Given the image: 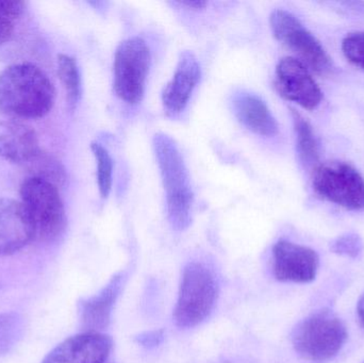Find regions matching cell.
<instances>
[{
    "instance_id": "obj_14",
    "label": "cell",
    "mask_w": 364,
    "mask_h": 363,
    "mask_svg": "<svg viewBox=\"0 0 364 363\" xmlns=\"http://www.w3.org/2000/svg\"><path fill=\"white\" fill-rule=\"evenodd\" d=\"M125 279V273L115 275L100 293L83 300L79 304L80 321L83 327L87 328V332H100L109 325Z\"/></svg>"
},
{
    "instance_id": "obj_13",
    "label": "cell",
    "mask_w": 364,
    "mask_h": 363,
    "mask_svg": "<svg viewBox=\"0 0 364 363\" xmlns=\"http://www.w3.org/2000/svg\"><path fill=\"white\" fill-rule=\"evenodd\" d=\"M200 79V66L194 53L184 51L179 58L172 81L162 94L164 110L170 117L181 114Z\"/></svg>"
},
{
    "instance_id": "obj_5",
    "label": "cell",
    "mask_w": 364,
    "mask_h": 363,
    "mask_svg": "<svg viewBox=\"0 0 364 363\" xmlns=\"http://www.w3.org/2000/svg\"><path fill=\"white\" fill-rule=\"evenodd\" d=\"M19 193L33 222L36 237L46 241L59 238L66 227V215L57 185L29 177L21 183Z\"/></svg>"
},
{
    "instance_id": "obj_23",
    "label": "cell",
    "mask_w": 364,
    "mask_h": 363,
    "mask_svg": "<svg viewBox=\"0 0 364 363\" xmlns=\"http://www.w3.org/2000/svg\"><path fill=\"white\" fill-rule=\"evenodd\" d=\"M363 249V242L356 234H346L333 241L331 251L344 257L356 258Z\"/></svg>"
},
{
    "instance_id": "obj_25",
    "label": "cell",
    "mask_w": 364,
    "mask_h": 363,
    "mask_svg": "<svg viewBox=\"0 0 364 363\" xmlns=\"http://www.w3.org/2000/svg\"><path fill=\"white\" fill-rule=\"evenodd\" d=\"M139 343L145 347H158L160 343L164 340V332L161 330L158 332H145V334L141 335L136 338Z\"/></svg>"
},
{
    "instance_id": "obj_9",
    "label": "cell",
    "mask_w": 364,
    "mask_h": 363,
    "mask_svg": "<svg viewBox=\"0 0 364 363\" xmlns=\"http://www.w3.org/2000/svg\"><path fill=\"white\" fill-rule=\"evenodd\" d=\"M275 87L284 99L314 110L322 102L323 93L307 66L292 57L282 58L276 67Z\"/></svg>"
},
{
    "instance_id": "obj_8",
    "label": "cell",
    "mask_w": 364,
    "mask_h": 363,
    "mask_svg": "<svg viewBox=\"0 0 364 363\" xmlns=\"http://www.w3.org/2000/svg\"><path fill=\"white\" fill-rule=\"evenodd\" d=\"M272 31L280 42L294 51L307 67L318 74L331 70V59L316 36L286 10H275L269 17Z\"/></svg>"
},
{
    "instance_id": "obj_3",
    "label": "cell",
    "mask_w": 364,
    "mask_h": 363,
    "mask_svg": "<svg viewBox=\"0 0 364 363\" xmlns=\"http://www.w3.org/2000/svg\"><path fill=\"white\" fill-rule=\"evenodd\" d=\"M215 277L198 262L188 264L182 273L178 300L174 310L175 324L188 330L203 323L218 300Z\"/></svg>"
},
{
    "instance_id": "obj_10",
    "label": "cell",
    "mask_w": 364,
    "mask_h": 363,
    "mask_svg": "<svg viewBox=\"0 0 364 363\" xmlns=\"http://www.w3.org/2000/svg\"><path fill=\"white\" fill-rule=\"evenodd\" d=\"M318 254L312 249L280 240L273 247V273L279 281L308 283L318 273Z\"/></svg>"
},
{
    "instance_id": "obj_2",
    "label": "cell",
    "mask_w": 364,
    "mask_h": 363,
    "mask_svg": "<svg viewBox=\"0 0 364 363\" xmlns=\"http://www.w3.org/2000/svg\"><path fill=\"white\" fill-rule=\"evenodd\" d=\"M154 148L161 173L168 205V217L174 229H186L191 223L193 192L188 170L175 141L168 134H157Z\"/></svg>"
},
{
    "instance_id": "obj_26",
    "label": "cell",
    "mask_w": 364,
    "mask_h": 363,
    "mask_svg": "<svg viewBox=\"0 0 364 363\" xmlns=\"http://www.w3.org/2000/svg\"><path fill=\"white\" fill-rule=\"evenodd\" d=\"M14 32V23L6 17L0 16V46L12 38Z\"/></svg>"
},
{
    "instance_id": "obj_4",
    "label": "cell",
    "mask_w": 364,
    "mask_h": 363,
    "mask_svg": "<svg viewBox=\"0 0 364 363\" xmlns=\"http://www.w3.org/2000/svg\"><path fill=\"white\" fill-rule=\"evenodd\" d=\"M348 339L343 322L329 311H320L299 324L293 332L295 351L304 359L323 362L333 359Z\"/></svg>"
},
{
    "instance_id": "obj_16",
    "label": "cell",
    "mask_w": 364,
    "mask_h": 363,
    "mask_svg": "<svg viewBox=\"0 0 364 363\" xmlns=\"http://www.w3.org/2000/svg\"><path fill=\"white\" fill-rule=\"evenodd\" d=\"M237 119L250 131L262 136L277 134L278 124L267 104L254 94L242 93L233 99Z\"/></svg>"
},
{
    "instance_id": "obj_21",
    "label": "cell",
    "mask_w": 364,
    "mask_h": 363,
    "mask_svg": "<svg viewBox=\"0 0 364 363\" xmlns=\"http://www.w3.org/2000/svg\"><path fill=\"white\" fill-rule=\"evenodd\" d=\"M21 320L15 313L0 315V354L8 353L18 341Z\"/></svg>"
},
{
    "instance_id": "obj_18",
    "label": "cell",
    "mask_w": 364,
    "mask_h": 363,
    "mask_svg": "<svg viewBox=\"0 0 364 363\" xmlns=\"http://www.w3.org/2000/svg\"><path fill=\"white\" fill-rule=\"evenodd\" d=\"M292 117L299 157L304 163L312 166L318 160V144L316 134L307 119H304L296 111H292Z\"/></svg>"
},
{
    "instance_id": "obj_19",
    "label": "cell",
    "mask_w": 364,
    "mask_h": 363,
    "mask_svg": "<svg viewBox=\"0 0 364 363\" xmlns=\"http://www.w3.org/2000/svg\"><path fill=\"white\" fill-rule=\"evenodd\" d=\"M91 151L96 160L97 166V185L100 195L107 198L112 189L113 161L108 149L105 148L100 143L91 144Z\"/></svg>"
},
{
    "instance_id": "obj_7",
    "label": "cell",
    "mask_w": 364,
    "mask_h": 363,
    "mask_svg": "<svg viewBox=\"0 0 364 363\" xmlns=\"http://www.w3.org/2000/svg\"><path fill=\"white\" fill-rule=\"evenodd\" d=\"M321 197L348 210L364 209V178L346 162H327L316 166L312 178Z\"/></svg>"
},
{
    "instance_id": "obj_15",
    "label": "cell",
    "mask_w": 364,
    "mask_h": 363,
    "mask_svg": "<svg viewBox=\"0 0 364 363\" xmlns=\"http://www.w3.org/2000/svg\"><path fill=\"white\" fill-rule=\"evenodd\" d=\"M36 132L21 121H0V157L14 163L31 161L40 153Z\"/></svg>"
},
{
    "instance_id": "obj_1",
    "label": "cell",
    "mask_w": 364,
    "mask_h": 363,
    "mask_svg": "<svg viewBox=\"0 0 364 363\" xmlns=\"http://www.w3.org/2000/svg\"><path fill=\"white\" fill-rule=\"evenodd\" d=\"M53 82L38 66L14 64L0 72V111L21 119H40L55 104Z\"/></svg>"
},
{
    "instance_id": "obj_17",
    "label": "cell",
    "mask_w": 364,
    "mask_h": 363,
    "mask_svg": "<svg viewBox=\"0 0 364 363\" xmlns=\"http://www.w3.org/2000/svg\"><path fill=\"white\" fill-rule=\"evenodd\" d=\"M58 74L65 89L68 107L75 110L81 97V77L76 60L70 55H59Z\"/></svg>"
},
{
    "instance_id": "obj_11",
    "label": "cell",
    "mask_w": 364,
    "mask_h": 363,
    "mask_svg": "<svg viewBox=\"0 0 364 363\" xmlns=\"http://www.w3.org/2000/svg\"><path fill=\"white\" fill-rule=\"evenodd\" d=\"M112 350V340L107 335L85 332L60 343L42 363H105Z\"/></svg>"
},
{
    "instance_id": "obj_27",
    "label": "cell",
    "mask_w": 364,
    "mask_h": 363,
    "mask_svg": "<svg viewBox=\"0 0 364 363\" xmlns=\"http://www.w3.org/2000/svg\"><path fill=\"white\" fill-rule=\"evenodd\" d=\"M176 4H181V6H186V8L188 9H193V10H199V9L205 8V6H207V2L203 1V0H194V1L186 0V1L176 2Z\"/></svg>"
},
{
    "instance_id": "obj_6",
    "label": "cell",
    "mask_w": 364,
    "mask_h": 363,
    "mask_svg": "<svg viewBox=\"0 0 364 363\" xmlns=\"http://www.w3.org/2000/svg\"><path fill=\"white\" fill-rule=\"evenodd\" d=\"M151 66V50L143 38L123 40L117 48L113 63V89L117 97L129 104L143 99Z\"/></svg>"
},
{
    "instance_id": "obj_28",
    "label": "cell",
    "mask_w": 364,
    "mask_h": 363,
    "mask_svg": "<svg viewBox=\"0 0 364 363\" xmlns=\"http://www.w3.org/2000/svg\"><path fill=\"white\" fill-rule=\"evenodd\" d=\"M357 313H358L359 319H360L361 323L364 326V294L361 296L360 300L358 302V306H357Z\"/></svg>"
},
{
    "instance_id": "obj_12",
    "label": "cell",
    "mask_w": 364,
    "mask_h": 363,
    "mask_svg": "<svg viewBox=\"0 0 364 363\" xmlns=\"http://www.w3.org/2000/svg\"><path fill=\"white\" fill-rule=\"evenodd\" d=\"M34 237L36 228L23 202L0 198V256L17 253Z\"/></svg>"
},
{
    "instance_id": "obj_22",
    "label": "cell",
    "mask_w": 364,
    "mask_h": 363,
    "mask_svg": "<svg viewBox=\"0 0 364 363\" xmlns=\"http://www.w3.org/2000/svg\"><path fill=\"white\" fill-rule=\"evenodd\" d=\"M342 50L348 61L364 70V32L346 36L342 42Z\"/></svg>"
},
{
    "instance_id": "obj_20",
    "label": "cell",
    "mask_w": 364,
    "mask_h": 363,
    "mask_svg": "<svg viewBox=\"0 0 364 363\" xmlns=\"http://www.w3.org/2000/svg\"><path fill=\"white\" fill-rule=\"evenodd\" d=\"M30 163L33 164L32 170H36V174L34 176L36 178L44 179L57 185L58 183L61 185L65 180V172H64L63 166L59 162L53 160V158L45 156L43 157L42 153H38L34 157Z\"/></svg>"
},
{
    "instance_id": "obj_24",
    "label": "cell",
    "mask_w": 364,
    "mask_h": 363,
    "mask_svg": "<svg viewBox=\"0 0 364 363\" xmlns=\"http://www.w3.org/2000/svg\"><path fill=\"white\" fill-rule=\"evenodd\" d=\"M25 10V2L0 0V16L6 17L14 21L23 14Z\"/></svg>"
}]
</instances>
